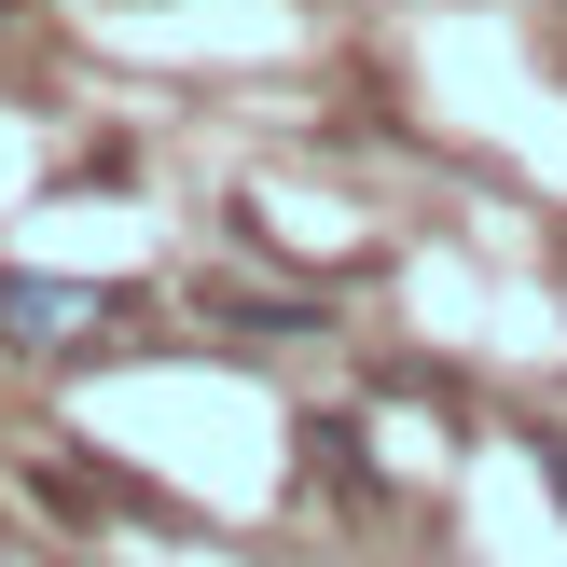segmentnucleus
Instances as JSON below:
<instances>
[{"label":"nucleus","instance_id":"f257e3e1","mask_svg":"<svg viewBox=\"0 0 567 567\" xmlns=\"http://www.w3.org/2000/svg\"><path fill=\"white\" fill-rule=\"evenodd\" d=\"M70 319H83L70 277H0V332H70Z\"/></svg>","mask_w":567,"mask_h":567},{"label":"nucleus","instance_id":"f03ea898","mask_svg":"<svg viewBox=\"0 0 567 567\" xmlns=\"http://www.w3.org/2000/svg\"><path fill=\"white\" fill-rule=\"evenodd\" d=\"M221 332H319V305H264V291H208Z\"/></svg>","mask_w":567,"mask_h":567}]
</instances>
